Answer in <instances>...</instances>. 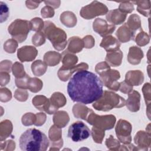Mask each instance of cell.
<instances>
[{"label": "cell", "instance_id": "6da1fadb", "mask_svg": "<svg viewBox=\"0 0 151 151\" xmlns=\"http://www.w3.org/2000/svg\"><path fill=\"white\" fill-rule=\"evenodd\" d=\"M67 93L74 102L91 104L102 96L103 84L94 73L87 70H80L70 78L67 85Z\"/></svg>", "mask_w": 151, "mask_h": 151}, {"label": "cell", "instance_id": "7a4b0ae2", "mask_svg": "<svg viewBox=\"0 0 151 151\" xmlns=\"http://www.w3.org/2000/svg\"><path fill=\"white\" fill-rule=\"evenodd\" d=\"M19 147L25 151H45L50 145L47 136L35 128L29 129L19 137Z\"/></svg>", "mask_w": 151, "mask_h": 151}, {"label": "cell", "instance_id": "3957f363", "mask_svg": "<svg viewBox=\"0 0 151 151\" xmlns=\"http://www.w3.org/2000/svg\"><path fill=\"white\" fill-rule=\"evenodd\" d=\"M42 30L45 38L50 41L56 50L61 51L65 48L67 44V34L63 29L57 27L51 21H46Z\"/></svg>", "mask_w": 151, "mask_h": 151}, {"label": "cell", "instance_id": "277c9868", "mask_svg": "<svg viewBox=\"0 0 151 151\" xmlns=\"http://www.w3.org/2000/svg\"><path fill=\"white\" fill-rule=\"evenodd\" d=\"M126 100L119 94L105 90L101 97L94 102L93 107L97 110L108 111L114 108H120L125 106Z\"/></svg>", "mask_w": 151, "mask_h": 151}, {"label": "cell", "instance_id": "5b68a950", "mask_svg": "<svg viewBox=\"0 0 151 151\" xmlns=\"http://www.w3.org/2000/svg\"><path fill=\"white\" fill-rule=\"evenodd\" d=\"M31 30L30 22L27 20L17 19L9 25L8 31L13 39L19 43L24 41Z\"/></svg>", "mask_w": 151, "mask_h": 151}, {"label": "cell", "instance_id": "8992f818", "mask_svg": "<svg viewBox=\"0 0 151 151\" xmlns=\"http://www.w3.org/2000/svg\"><path fill=\"white\" fill-rule=\"evenodd\" d=\"M86 120L94 127L103 130H107L114 127L116 122V118L113 114L100 116L96 114L91 110Z\"/></svg>", "mask_w": 151, "mask_h": 151}, {"label": "cell", "instance_id": "52a82bcc", "mask_svg": "<svg viewBox=\"0 0 151 151\" xmlns=\"http://www.w3.org/2000/svg\"><path fill=\"white\" fill-rule=\"evenodd\" d=\"M108 11V8L105 4L94 1L90 4L83 6L80 11V15L86 19H91L96 17L107 14Z\"/></svg>", "mask_w": 151, "mask_h": 151}, {"label": "cell", "instance_id": "ba28073f", "mask_svg": "<svg viewBox=\"0 0 151 151\" xmlns=\"http://www.w3.org/2000/svg\"><path fill=\"white\" fill-rule=\"evenodd\" d=\"M91 134L89 128L81 121H77L70 126L68 137L73 141L78 142L87 139Z\"/></svg>", "mask_w": 151, "mask_h": 151}, {"label": "cell", "instance_id": "9c48e42d", "mask_svg": "<svg viewBox=\"0 0 151 151\" xmlns=\"http://www.w3.org/2000/svg\"><path fill=\"white\" fill-rule=\"evenodd\" d=\"M132 126L126 120L120 119L115 127V132L118 140L124 145H127L132 142L131 132Z\"/></svg>", "mask_w": 151, "mask_h": 151}, {"label": "cell", "instance_id": "30bf717a", "mask_svg": "<svg viewBox=\"0 0 151 151\" xmlns=\"http://www.w3.org/2000/svg\"><path fill=\"white\" fill-rule=\"evenodd\" d=\"M99 76L103 84L107 88L115 91L119 90L120 83L117 80L120 78V74L117 70L110 68Z\"/></svg>", "mask_w": 151, "mask_h": 151}, {"label": "cell", "instance_id": "8fae6325", "mask_svg": "<svg viewBox=\"0 0 151 151\" xmlns=\"http://www.w3.org/2000/svg\"><path fill=\"white\" fill-rule=\"evenodd\" d=\"M32 103L38 110L45 111L48 114H54L58 109L51 104L50 99L42 95L35 96L32 99Z\"/></svg>", "mask_w": 151, "mask_h": 151}, {"label": "cell", "instance_id": "7c38bea8", "mask_svg": "<svg viewBox=\"0 0 151 151\" xmlns=\"http://www.w3.org/2000/svg\"><path fill=\"white\" fill-rule=\"evenodd\" d=\"M48 137L51 142V147L50 150H59L63 145L61 128L55 124L51 126L48 132Z\"/></svg>", "mask_w": 151, "mask_h": 151}, {"label": "cell", "instance_id": "4fadbf2b", "mask_svg": "<svg viewBox=\"0 0 151 151\" xmlns=\"http://www.w3.org/2000/svg\"><path fill=\"white\" fill-rule=\"evenodd\" d=\"M93 28L96 32L103 37L111 34L116 29L115 25L109 24L106 20L99 18L94 21Z\"/></svg>", "mask_w": 151, "mask_h": 151}, {"label": "cell", "instance_id": "5bb4252c", "mask_svg": "<svg viewBox=\"0 0 151 151\" xmlns=\"http://www.w3.org/2000/svg\"><path fill=\"white\" fill-rule=\"evenodd\" d=\"M38 55L37 48L31 45H25L21 47L17 51V57L21 62L32 61Z\"/></svg>", "mask_w": 151, "mask_h": 151}, {"label": "cell", "instance_id": "9a60e30c", "mask_svg": "<svg viewBox=\"0 0 151 151\" xmlns=\"http://www.w3.org/2000/svg\"><path fill=\"white\" fill-rule=\"evenodd\" d=\"M88 65L85 63H81L78 65H76L72 67L64 68L61 67L57 73L58 78L63 81H67L72 76V74L80 70H87Z\"/></svg>", "mask_w": 151, "mask_h": 151}, {"label": "cell", "instance_id": "2e32d148", "mask_svg": "<svg viewBox=\"0 0 151 151\" xmlns=\"http://www.w3.org/2000/svg\"><path fill=\"white\" fill-rule=\"evenodd\" d=\"M134 143L137 145L138 150H147L150 146V133L140 130L134 136Z\"/></svg>", "mask_w": 151, "mask_h": 151}, {"label": "cell", "instance_id": "e0dca14e", "mask_svg": "<svg viewBox=\"0 0 151 151\" xmlns=\"http://www.w3.org/2000/svg\"><path fill=\"white\" fill-rule=\"evenodd\" d=\"M127 109L132 112H137L140 107V94L136 90H133L128 94V99L126 101Z\"/></svg>", "mask_w": 151, "mask_h": 151}, {"label": "cell", "instance_id": "ac0fdd59", "mask_svg": "<svg viewBox=\"0 0 151 151\" xmlns=\"http://www.w3.org/2000/svg\"><path fill=\"white\" fill-rule=\"evenodd\" d=\"M120 42L113 36L109 35L103 37L100 46L103 48L107 52L115 51L119 50Z\"/></svg>", "mask_w": 151, "mask_h": 151}, {"label": "cell", "instance_id": "d6986e66", "mask_svg": "<svg viewBox=\"0 0 151 151\" xmlns=\"http://www.w3.org/2000/svg\"><path fill=\"white\" fill-rule=\"evenodd\" d=\"M127 17V14L121 12L119 9H114L108 11L106 14V20L112 25L123 24Z\"/></svg>", "mask_w": 151, "mask_h": 151}, {"label": "cell", "instance_id": "ffe728a7", "mask_svg": "<svg viewBox=\"0 0 151 151\" xmlns=\"http://www.w3.org/2000/svg\"><path fill=\"white\" fill-rule=\"evenodd\" d=\"M125 81L132 86H139L144 81L143 73L140 70H130L126 73Z\"/></svg>", "mask_w": 151, "mask_h": 151}, {"label": "cell", "instance_id": "44dd1931", "mask_svg": "<svg viewBox=\"0 0 151 151\" xmlns=\"http://www.w3.org/2000/svg\"><path fill=\"white\" fill-rule=\"evenodd\" d=\"M116 35L120 42L125 43L134 39V33L129 28L126 24H124L117 30Z\"/></svg>", "mask_w": 151, "mask_h": 151}, {"label": "cell", "instance_id": "7402d4cb", "mask_svg": "<svg viewBox=\"0 0 151 151\" xmlns=\"http://www.w3.org/2000/svg\"><path fill=\"white\" fill-rule=\"evenodd\" d=\"M143 52L140 47L133 46L130 47L128 55L127 61L132 65H137L140 63L142 59L143 58Z\"/></svg>", "mask_w": 151, "mask_h": 151}, {"label": "cell", "instance_id": "603a6c76", "mask_svg": "<svg viewBox=\"0 0 151 151\" xmlns=\"http://www.w3.org/2000/svg\"><path fill=\"white\" fill-rule=\"evenodd\" d=\"M123 56V52L119 49L115 51L107 52L105 60L110 66L119 67L122 64Z\"/></svg>", "mask_w": 151, "mask_h": 151}, {"label": "cell", "instance_id": "cb8c5ba5", "mask_svg": "<svg viewBox=\"0 0 151 151\" xmlns=\"http://www.w3.org/2000/svg\"><path fill=\"white\" fill-rule=\"evenodd\" d=\"M68 46L67 51L75 54L80 52L84 48L83 41L78 37H72L70 38L68 40Z\"/></svg>", "mask_w": 151, "mask_h": 151}, {"label": "cell", "instance_id": "d4e9b609", "mask_svg": "<svg viewBox=\"0 0 151 151\" xmlns=\"http://www.w3.org/2000/svg\"><path fill=\"white\" fill-rule=\"evenodd\" d=\"M62 58V55L54 51H50L45 53L43 60L48 66L54 67L60 63Z\"/></svg>", "mask_w": 151, "mask_h": 151}, {"label": "cell", "instance_id": "484cf974", "mask_svg": "<svg viewBox=\"0 0 151 151\" xmlns=\"http://www.w3.org/2000/svg\"><path fill=\"white\" fill-rule=\"evenodd\" d=\"M54 124L60 127H64L69 122L70 117L68 113L65 111H56L53 116Z\"/></svg>", "mask_w": 151, "mask_h": 151}, {"label": "cell", "instance_id": "4316f807", "mask_svg": "<svg viewBox=\"0 0 151 151\" xmlns=\"http://www.w3.org/2000/svg\"><path fill=\"white\" fill-rule=\"evenodd\" d=\"M61 22L67 27L72 28L76 25L77 17L76 15L71 11H64L60 15Z\"/></svg>", "mask_w": 151, "mask_h": 151}, {"label": "cell", "instance_id": "83f0119b", "mask_svg": "<svg viewBox=\"0 0 151 151\" xmlns=\"http://www.w3.org/2000/svg\"><path fill=\"white\" fill-rule=\"evenodd\" d=\"M61 61L63 63L61 67L68 68L76 65L78 62V57L74 54L65 50L63 52Z\"/></svg>", "mask_w": 151, "mask_h": 151}, {"label": "cell", "instance_id": "f1b7e54d", "mask_svg": "<svg viewBox=\"0 0 151 151\" xmlns=\"http://www.w3.org/2000/svg\"><path fill=\"white\" fill-rule=\"evenodd\" d=\"M91 110V109L88 108L85 106V104L82 103L76 104L73 107V113L74 117L84 120H86L87 117Z\"/></svg>", "mask_w": 151, "mask_h": 151}, {"label": "cell", "instance_id": "f546056e", "mask_svg": "<svg viewBox=\"0 0 151 151\" xmlns=\"http://www.w3.org/2000/svg\"><path fill=\"white\" fill-rule=\"evenodd\" d=\"M13 126L9 120H4L0 123V140H5L12 132Z\"/></svg>", "mask_w": 151, "mask_h": 151}, {"label": "cell", "instance_id": "4dcf8cb0", "mask_svg": "<svg viewBox=\"0 0 151 151\" xmlns=\"http://www.w3.org/2000/svg\"><path fill=\"white\" fill-rule=\"evenodd\" d=\"M47 65L44 61L38 60L34 61L31 64V70L33 74L35 76H41L44 74L47 70Z\"/></svg>", "mask_w": 151, "mask_h": 151}, {"label": "cell", "instance_id": "1f68e13d", "mask_svg": "<svg viewBox=\"0 0 151 151\" xmlns=\"http://www.w3.org/2000/svg\"><path fill=\"white\" fill-rule=\"evenodd\" d=\"M126 24L129 28L134 33H135V32L138 29H142L140 18L136 14L130 15Z\"/></svg>", "mask_w": 151, "mask_h": 151}, {"label": "cell", "instance_id": "d6a6232c", "mask_svg": "<svg viewBox=\"0 0 151 151\" xmlns=\"http://www.w3.org/2000/svg\"><path fill=\"white\" fill-rule=\"evenodd\" d=\"M50 100L51 104L57 109L64 106L67 103L65 96L60 92L54 93L51 96Z\"/></svg>", "mask_w": 151, "mask_h": 151}, {"label": "cell", "instance_id": "836d02e7", "mask_svg": "<svg viewBox=\"0 0 151 151\" xmlns=\"http://www.w3.org/2000/svg\"><path fill=\"white\" fill-rule=\"evenodd\" d=\"M132 4L137 5V11L145 17H149L150 15V1H132Z\"/></svg>", "mask_w": 151, "mask_h": 151}, {"label": "cell", "instance_id": "e575fe53", "mask_svg": "<svg viewBox=\"0 0 151 151\" xmlns=\"http://www.w3.org/2000/svg\"><path fill=\"white\" fill-rule=\"evenodd\" d=\"M42 86L43 83L40 79L37 77L29 78L27 83V87L31 92L37 93L40 91L42 89Z\"/></svg>", "mask_w": 151, "mask_h": 151}, {"label": "cell", "instance_id": "d590c367", "mask_svg": "<svg viewBox=\"0 0 151 151\" xmlns=\"http://www.w3.org/2000/svg\"><path fill=\"white\" fill-rule=\"evenodd\" d=\"M134 40L137 45L143 47L149 44L150 41V37L146 32L141 30L140 32L136 36Z\"/></svg>", "mask_w": 151, "mask_h": 151}, {"label": "cell", "instance_id": "8d00e7d4", "mask_svg": "<svg viewBox=\"0 0 151 151\" xmlns=\"http://www.w3.org/2000/svg\"><path fill=\"white\" fill-rule=\"evenodd\" d=\"M91 133L94 142L99 144L102 143L103 140L105 136L104 130L93 126L92 127Z\"/></svg>", "mask_w": 151, "mask_h": 151}, {"label": "cell", "instance_id": "74e56055", "mask_svg": "<svg viewBox=\"0 0 151 151\" xmlns=\"http://www.w3.org/2000/svg\"><path fill=\"white\" fill-rule=\"evenodd\" d=\"M12 71L13 75L16 78H22L26 75L23 65L19 62H15L12 65Z\"/></svg>", "mask_w": 151, "mask_h": 151}, {"label": "cell", "instance_id": "f35d334b", "mask_svg": "<svg viewBox=\"0 0 151 151\" xmlns=\"http://www.w3.org/2000/svg\"><path fill=\"white\" fill-rule=\"evenodd\" d=\"M29 22L31 30L36 32H40L43 29L44 27V22L41 18L38 17L34 18Z\"/></svg>", "mask_w": 151, "mask_h": 151}, {"label": "cell", "instance_id": "ab89813d", "mask_svg": "<svg viewBox=\"0 0 151 151\" xmlns=\"http://www.w3.org/2000/svg\"><path fill=\"white\" fill-rule=\"evenodd\" d=\"M18 47L17 41L13 39H9L6 40L4 44V50L5 52L9 54L14 53Z\"/></svg>", "mask_w": 151, "mask_h": 151}, {"label": "cell", "instance_id": "60d3db41", "mask_svg": "<svg viewBox=\"0 0 151 151\" xmlns=\"http://www.w3.org/2000/svg\"><path fill=\"white\" fill-rule=\"evenodd\" d=\"M106 146L110 150H119L120 147V141L114 139L112 135H110L109 138L106 140Z\"/></svg>", "mask_w": 151, "mask_h": 151}, {"label": "cell", "instance_id": "b9f144b4", "mask_svg": "<svg viewBox=\"0 0 151 151\" xmlns=\"http://www.w3.org/2000/svg\"><path fill=\"white\" fill-rule=\"evenodd\" d=\"M22 123L25 126L34 124L36 122V115L32 113H27L22 117Z\"/></svg>", "mask_w": 151, "mask_h": 151}, {"label": "cell", "instance_id": "7bdbcfd3", "mask_svg": "<svg viewBox=\"0 0 151 151\" xmlns=\"http://www.w3.org/2000/svg\"><path fill=\"white\" fill-rule=\"evenodd\" d=\"M32 44L37 47L41 46L45 42V37L41 31L37 32L32 37Z\"/></svg>", "mask_w": 151, "mask_h": 151}, {"label": "cell", "instance_id": "ee69618b", "mask_svg": "<svg viewBox=\"0 0 151 151\" xmlns=\"http://www.w3.org/2000/svg\"><path fill=\"white\" fill-rule=\"evenodd\" d=\"M14 97L19 101H25L28 97V93L27 89L18 88L14 92Z\"/></svg>", "mask_w": 151, "mask_h": 151}, {"label": "cell", "instance_id": "f6af8a7d", "mask_svg": "<svg viewBox=\"0 0 151 151\" xmlns=\"http://www.w3.org/2000/svg\"><path fill=\"white\" fill-rule=\"evenodd\" d=\"M119 9L126 14L131 13L134 10V6L132 2L130 1H124L120 2Z\"/></svg>", "mask_w": 151, "mask_h": 151}, {"label": "cell", "instance_id": "bcb514c9", "mask_svg": "<svg viewBox=\"0 0 151 151\" xmlns=\"http://www.w3.org/2000/svg\"><path fill=\"white\" fill-rule=\"evenodd\" d=\"M9 8L7 6L6 4L1 1L0 2V15H1V23L6 21L7 18L9 17Z\"/></svg>", "mask_w": 151, "mask_h": 151}, {"label": "cell", "instance_id": "7dc6e473", "mask_svg": "<svg viewBox=\"0 0 151 151\" xmlns=\"http://www.w3.org/2000/svg\"><path fill=\"white\" fill-rule=\"evenodd\" d=\"M12 99L11 91L6 87H2L0 89V101L6 103L11 100Z\"/></svg>", "mask_w": 151, "mask_h": 151}, {"label": "cell", "instance_id": "c3c4849f", "mask_svg": "<svg viewBox=\"0 0 151 151\" xmlns=\"http://www.w3.org/2000/svg\"><path fill=\"white\" fill-rule=\"evenodd\" d=\"M142 91L143 93V96L145 98L146 105L150 106L151 94H150V84L146 83L144 84L142 88Z\"/></svg>", "mask_w": 151, "mask_h": 151}, {"label": "cell", "instance_id": "681fc988", "mask_svg": "<svg viewBox=\"0 0 151 151\" xmlns=\"http://www.w3.org/2000/svg\"><path fill=\"white\" fill-rule=\"evenodd\" d=\"M15 143L12 140H8L6 141H1L0 149L7 151H12L15 149Z\"/></svg>", "mask_w": 151, "mask_h": 151}, {"label": "cell", "instance_id": "f907efd6", "mask_svg": "<svg viewBox=\"0 0 151 151\" xmlns=\"http://www.w3.org/2000/svg\"><path fill=\"white\" fill-rule=\"evenodd\" d=\"M30 77L26 74V75L21 78H15V83L16 86L18 88H22V89H28L27 87V83L28 80Z\"/></svg>", "mask_w": 151, "mask_h": 151}, {"label": "cell", "instance_id": "816d5d0a", "mask_svg": "<svg viewBox=\"0 0 151 151\" xmlns=\"http://www.w3.org/2000/svg\"><path fill=\"white\" fill-rule=\"evenodd\" d=\"M54 14V9L52 7L49 6H45L41 10V16L44 18L53 17Z\"/></svg>", "mask_w": 151, "mask_h": 151}, {"label": "cell", "instance_id": "f5cc1de1", "mask_svg": "<svg viewBox=\"0 0 151 151\" xmlns=\"http://www.w3.org/2000/svg\"><path fill=\"white\" fill-rule=\"evenodd\" d=\"M12 63L11 61L5 60H3L0 63V71L1 72H6L9 73L12 71Z\"/></svg>", "mask_w": 151, "mask_h": 151}, {"label": "cell", "instance_id": "db71d44e", "mask_svg": "<svg viewBox=\"0 0 151 151\" xmlns=\"http://www.w3.org/2000/svg\"><path fill=\"white\" fill-rule=\"evenodd\" d=\"M110 68V66L109 64L106 62V61H103L98 63L95 67V71L98 74H101L103 72L106 71V70H109Z\"/></svg>", "mask_w": 151, "mask_h": 151}, {"label": "cell", "instance_id": "11a10c76", "mask_svg": "<svg viewBox=\"0 0 151 151\" xmlns=\"http://www.w3.org/2000/svg\"><path fill=\"white\" fill-rule=\"evenodd\" d=\"M133 86L129 84L125 80L120 83V87L119 90L124 94H129L133 91Z\"/></svg>", "mask_w": 151, "mask_h": 151}, {"label": "cell", "instance_id": "9f6ffc18", "mask_svg": "<svg viewBox=\"0 0 151 151\" xmlns=\"http://www.w3.org/2000/svg\"><path fill=\"white\" fill-rule=\"evenodd\" d=\"M84 43V47L86 48H91L95 45V40L92 35H88L82 39Z\"/></svg>", "mask_w": 151, "mask_h": 151}, {"label": "cell", "instance_id": "6f0895ef", "mask_svg": "<svg viewBox=\"0 0 151 151\" xmlns=\"http://www.w3.org/2000/svg\"><path fill=\"white\" fill-rule=\"evenodd\" d=\"M36 115V122L34 124L35 126H41L44 124L46 120V114L44 113H37Z\"/></svg>", "mask_w": 151, "mask_h": 151}, {"label": "cell", "instance_id": "680465c9", "mask_svg": "<svg viewBox=\"0 0 151 151\" xmlns=\"http://www.w3.org/2000/svg\"><path fill=\"white\" fill-rule=\"evenodd\" d=\"M10 75L6 72H0V86L1 87L6 85L10 81Z\"/></svg>", "mask_w": 151, "mask_h": 151}, {"label": "cell", "instance_id": "91938a15", "mask_svg": "<svg viewBox=\"0 0 151 151\" xmlns=\"http://www.w3.org/2000/svg\"><path fill=\"white\" fill-rule=\"evenodd\" d=\"M42 2V1H27L25 2L26 6L30 9H34L37 8L39 4Z\"/></svg>", "mask_w": 151, "mask_h": 151}, {"label": "cell", "instance_id": "94428289", "mask_svg": "<svg viewBox=\"0 0 151 151\" xmlns=\"http://www.w3.org/2000/svg\"><path fill=\"white\" fill-rule=\"evenodd\" d=\"M45 4L46 6H49L52 7L53 9L58 8L60 5V1H45Z\"/></svg>", "mask_w": 151, "mask_h": 151}]
</instances>
